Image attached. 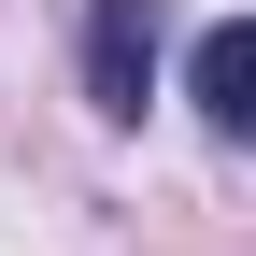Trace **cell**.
<instances>
[{
	"label": "cell",
	"mask_w": 256,
	"mask_h": 256,
	"mask_svg": "<svg viewBox=\"0 0 256 256\" xmlns=\"http://www.w3.org/2000/svg\"><path fill=\"white\" fill-rule=\"evenodd\" d=\"M86 86H100V114H142V86H156V0H100L86 14Z\"/></svg>",
	"instance_id": "obj_1"
},
{
	"label": "cell",
	"mask_w": 256,
	"mask_h": 256,
	"mask_svg": "<svg viewBox=\"0 0 256 256\" xmlns=\"http://www.w3.org/2000/svg\"><path fill=\"white\" fill-rule=\"evenodd\" d=\"M185 86H200V128L242 142V128H256V28H200V72H185Z\"/></svg>",
	"instance_id": "obj_2"
}]
</instances>
